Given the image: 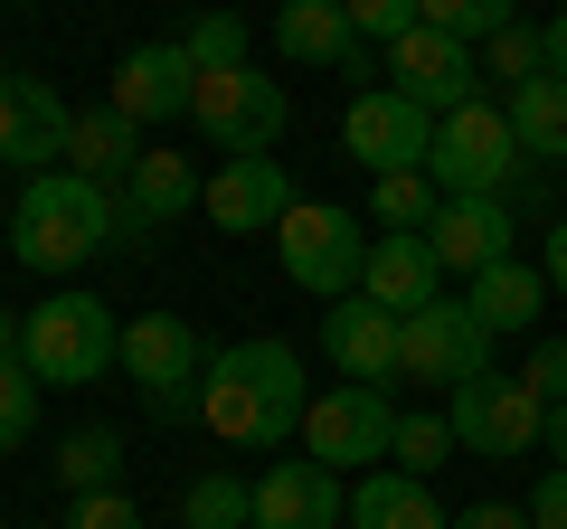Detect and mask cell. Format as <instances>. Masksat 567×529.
<instances>
[{
  "instance_id": "cell-1",
  "label": "cell",
  "mask_w": 567,
  "mask_h": 529,
  "mask_svg": "<svg viewBox=\"0 0 567 529\" xmlns=\"http://www.w3.org/2000/svg\"><path fill=\"white\" fill-rule=\"evenodd\" d=\"M303 407H312V387H303V350L293 341H237L208 360V387H199V416L218 445H284V435H303Z\"/></svg>"
},
{
  "instance_id": "cell-2",
  "label": "cell",
  "mask_w": 567,
  "mask_h": 529,
  "mask_svg": "<svg viewBox=\"0 0 567 529\" xmlns=\"http://www.w3.org/2000/svg\"><path fill=\"white\" fill-rule=\"evenodd\" d=\"M0 227H10V256L29 274H76L95 246H114V189L85 170H39Z\"/></svg>"
},
{
  "instance_id": "cell-3",
  "label": "cell",
  "mask_w": 567,
  "mask_h": 529,
  "mask_svg": "<svg viewBox=\"0 0 567 529\" xmlns=\"http://www.w3.org/2000/svg\"><path fill=\"white\" fill-rule=\"evenodd\" d=\"M20 360L39 369V387H95L104 369H123L114 303H95V293H48V303H29Z\"/></svg>"
},
{
  "instance_id": "cell-4",
  "label": "cell",
  "mask_w": 567,
  "mask_h": 529,
  "mask_svg": "<svg viewBox=\"0 0 567 529\" xmlns=\"http://www.w3.org/2000/svg\"><path fill=\"white\" fill-rule=\"evenodd\" d=\"M529 152H520V133H511V104H492V95H473L464 114H445L435 123V152H425V180L445 189V199H502L511 189V170H520Z\"/></svg>"
},
{
  "instance_id": "cell-5",
  "label": "cell",
  "mask_w": 567,
  "mask_h": 529,
  "mask_svg": "<svg viewBox=\"0 0 567 529\" xmlns=\"http://www.w3.org/2000/svg\"><path fill=\"white\" fill-rule=\"evenodd\" d=\"M369 227L350 218V208H331V199H293V218L275 227V256H284V274L303 293H322V303H350L360 293V274H369Z\"/></svg>"
},
{
  "instance_id": "cell-6",
  "label": "cell",
  "mask_w": 567,
  "mask_h": 529,
  "mask_svg": "<svg viewBox=\"0 0 567 529\" xmlns=\"http://www.w3.org/2000/svg\"><path fill=\"white\" fill-rule=\"evenodd\" d=\"M123 378H133V397L152 416H199V387H208V350L199 331L181 322V312H142V322H123Z\"/></svg>"
},
{
  "instance_id": "cell-7",
  "label": "cell",
  "mask_w": 567,
  "mask_h": 529,
  "mask_svg": "<svg viewBox=\"0 0 567 529\" xmlns=\"http://www.w3.org/2000/svg\"><path fill=\"white\" fill-rule=\"evenodd\" d=\"M284 85L256 76V58L246 66H199V95H189V123H199V143L227 152V162H246V152H275L284 133Z\"/></svg>"
},
{
  "instance_id": "cell-8",
  "label": "cell",
  "mask_w": 567,
  "mask_h": 529,
  "mask_svg": "<svg viewBox=\"0 0 567 529\" xmlns=\"http://www.w3.org/2000/svg\"><path fill=\"white\" fill-rule=\"evenodd\" d=\"M454 445L483 454V464H520V454H539V426L548 407L529 397V378H502V369H483V378L454 387V407H445Z\"/></svg>"
},
{
  "instance_id": "cell-9",
  "label": "cell",
  "mask_w": 567,
  "mask_h": 529,
  "mask_svg": "<svg viewBox=\"0 0 567 529\" xmlns=\"http://www.w3.org/2000/svg\"><path fill=\"white\" fill-rule=\"evenodd\" d=\"M388 445H398V407H388V387H369V378H341V387H322L303 407V454H322L331 473L388 464Z\"/></svg>"
},
{
  "instance_id": "cell-10",
  "label": "cell",
  "mask_w": 567,
  "mask_h": 529,
  "mask_svg": "<svg viewBox=\"0 0 567 529\" xmlns=\"http://www.w3.org/2000/svg\"><path fill=\"white\" fill-rule=\"evenodd\" d=\"M341 152L369 170V180H388V170H425V152H435V114L406 104L398 85H360L350 114H341Z\"/></svg>"
},
{
  "instance_id": "cell-11",
  "label": "cell",
  "mask_w": 567,
  "mask_h": 529,
  "mask_svg": "<svg viewBox=\"0 0 567 529\" xmlns=\"http://www.w3.org/2000/svg\"><path fill=\"white\" fill-rule=\"evenodd\" d=\"M492 369V331L473 322V303H435L425 312H406V331H398V378H425V387H464V378H483Z\"/></svg>"
},
{
  "instance_id": "cell-12",
  "label": "cell",
  "mask_w": 567,
  "mask_h": 529,
  "mask_svg": "<svg viewBox=\"0 0 567 529\" xmlns=\"http://www.w3.org/2000/svg\"><path fill=\"white\" fill-rule=\"evenodd\" d=\"M388 85L445 123V114H464V104L483 95V66H473V48H464V39H445V29H425V20H416L398 48H388Z\"/></svg>"
},
{
  "instance_id": "cell-13",
  "label": "cell",
  "mask_w": 567,
  "mask_h": 529,
  "mask_svg": "<svg viewBox=\"0 0 567 529\" xmlns=\"http://www.w3.org/2000/svg\"><path fill=\"white\" fill-rule=\"evenodd\" d=\"M189 95H199V58H189L181 39L123 48L114 85H104V104H114L123 123H189Z\"/></svg>"
},
{
  "instance_id": "cell-14",
  "label": "cell",
  "mask_w": 567,
  "mask_h": 529,
  "mask_svg": "<svg viewBox=\"0 0 567 529\" xmlns=\"http://www.w3.org/2000/svg\"><path fill=\"white\" fill-rule=\"evenodd\" d=\"M199 199H208V180L189 170V152H142V162L123 170V189H114V246H142L152 227L189 218Z\"/></svg>"
},
{
  "instance_id": "cell-15",
  "label": "cell",
  "mask_w": 567,
  "mask_h": 529,
  "mask_svg": "<svg viewBox=\"0 0 567 529\" xmlns=\"http://www.w3.org/2000/svg\"><path fill=\"white\" fill-rule=\"evenodd\" d=\"M66 133H76V114L58 104V85H48V76H10V66H0V162L39 180L48 162H66Z\"/></svg>"
},
{
  "instance_id": "cell-16",
  "label": "cell",
  "mask_w": 567,
  "mask_h": 529,
  "mask_svg": "<svg viewBox=\"0 0 567 529\" xmlns=\"http://www.w3.org/2000/svg\"><path fill=\"white\" fill-rule=\"evenodd\" d=\"M350 491L322 454H284V464L256 473V529H341Z\"/></svg>"
},
{
  "instance_id": "cell-17",
  "label": "cell",
  "mask_w": 567,
  "mask_h": 529,
  "mask_svg": "<svg viewBox=\"0 0 567 529\" xmlns=\"http://www.w3.org/2000/svg\"><path fill=\"white\" fill-rule=\"evenodd\" d=\"M208 227H227V237H275L284 218H293V180H284L275 152H246V162H218V180H208Z\"/></svg>"
},
{
  "instance_id": "cell-18",
  "label": "cell",
  "mask_w": 567,
  "mask_h": 529,
  "mask_svg": "<svg viewBox=\"0 0 567 529\" xmlns=\"http://www.w3.org/2000/svg\"><path fill=\"white\" fill-rule=\"evenodd\" d=\"M398 312L388 303H369V293H350V303H331L322 312V350H331V369H341V378H398Z\"/></svg>"
},
{
  "instance_id": "cell-19",
  "label": "cell",
  "mask_w": 567,
  "mask_h": 529,
  "mask_svg": "<svg viewBox=\"0 0 567 529\" xmlns=\"http://www.w3.org/2000/svg\"><path fill=\"white\" fill-rule=\"evenodd\" d=\"M435 264L445 274H483V264H511V199H445L435 227H425Z\"/></svg>"
},
{
  "instance_id": "cell-20",
  "label": "cell",
  "mask_w": 567,
  "mask_h": 529,
  "mask_svg": "<svg viewBox=\"0 0 567 529\" xmlns=\"http://www.w3.org/2000/svg\"><path fill=\"white\" fill-rule=\"evenodd\" d=\"M435 284H445V264H435V246H425V237H379V246H369L360 293H369V303H388L398 322L435 303Z\"/></svg>"
},
{
  "instance_id": "cell-21",
  "label": "cell",
  "mask_w": 567,
  "mask_h": 529,
  "mask_svg": "<svg viewBox=\"0 0 567 529\" xmlns=\"http://www.w3.org/2000/svg\"><path fill=\"white\" fill-rule=\"evenodd\" d=\"M275 48L293 66H360V29L341 0H284L275 10Z\"/></svg>"
},
{
  "instance_id": "cell-22",
  "label": "cell",
  "mask_w": 567,
  "mask_h": 529,
  "mask_svg": "<svg viewBox=\"0 0 567 529\" xmlns=\"http://www.w3.org/2000/svg\"><path fill=\"white\" fill-rule=\"evenodd\" d=\"M464 303H473V322L502 341V331H529V322L548 312V274H539V264H520V256H511V264H483Z\"/></svg>"
},
{
  "instance_id": "cell-23",
  "label": "cell",
  "mask_w": 567,
  "mask_h": 529,
  "mask_svg": "<svg viewBox=\"0 0 567 529\" xmlns=\"http://www.w3.org/2000/svg\"><path fill=\"white\" fill-rule=\"evenodd\" d=\"M350 529H454V520L435 510V491H425L416 473H369V483L350 491Z\"/></svg>"
},
{
  "instance_id": "cell-24",
  "label": "cell",
  "mask_w": 567,
  "mask_h": 529,
  "mask_svg": "<svg viewBox=\"0 0 567 529\" xmlns=\"http://www.w3.org/2000/svg\"><path fill=\"white\" fill-rule=\"evenodd\" d=\"M511 133L539 170H567V76H529L511 85Z\"/></svg>"
},
{
  "instance_id": "cell-25",
  "label": "cell",
  "mask_w": 567,
  "mask_h": 529,
  "mask_svg": "<svg viewBox=\"0 0 567 529\" xmlns=\"http://www.w3.org/2000/svg\"><path fill=\"white\" fill-rule=\"evenodd\" d=\"M133 162H142V123H123L114 104L76 114V133H66V170H85V180H104V189H114Z\"/></svg>"
},
{
  "instance_id": "cell-26",
  "label": "cell",
  "mask_w": 567,
  "mask_h": 529,
  "mask_svg": "<svg viewBox=\"0 0 567 529\" xmlns=\"http://www.w3.org/2000/svg\"><path fill=\"white\" fill-rule=\"evenodd\" d=\"M435 208H445V189L425 180V170H388V180H369V227H379V237H425Z\"/></svg>"
},
{
  "instance_id": "cell-27",
  "label": "cell",
  "mask_w": 567,
  "mask_h": 529,
  "mask_svg": "<svg viewBox=\"0 0 567 529\" xmlns=\"http://www.w3.org/2000/svg\"><path fill=\"white\" fill-rule=\"evenodd\" d=\"M114 473H123V435H114V426H85V435H66V445H58V483H66V501H85V491H114Z\"/></svg>"
},
{
  "instance_id": "cell-28",
  "label": "cell",
  "mask_w": 567,
  "mask_h": 529,
  "mask_svg": "<svg viewBox=\"0 0 567 529\" xmlns=\"http://www.w3.org/2000/svg\"><path fill=\"white\" fill-rule=\"evenodd\" d=\"M181 529H256V483L237 473H199L181 491Z\"/></svg>"
},
{
  "instance_id": "cell-29",
  "label": "cell",
  "mask_w": 567,
  "mask_h": 529,
  "mask_svg": "<svg viewBox=\"0 0 567 529\" xmlns=\"http://www.w3.org/2000/svg\"><path fill=\"white\" fill-rule=\"evenodd\" d=\"M29 426H39V369L10 350V360H0V454H20Z\"/></svg>"
},
{
  "instance_id": "cell-30",
  "label": "cell",
  "mask_w": 567,
  "mask_h": 529,
  "mask_svg": "<svg viewBox=\"0 0 567 529\" xmlns=\"http://www.w3.org/2000/svg\"><path fill=\"white\" fill-rule=\"evenodd\" d=\"M416 20L473 48V39H502V29H511V0H416Z\"/></svg>"
},
{
  "instance_id": "cell-31",
  "label": "cell",
  "mask_w": 567,
  "mask_h": 529,
  "mask_svg": "<svg viewBox=\"0 0 567 529\" xmlns=\"http://www.w3.org/2000/svg\"><path fill=\"white\" fill-rule=\"evenodd\" d=\"M388 454H398V473H416V483H425V473H435V464H454L464 445H454V426H445V416H398V445H388Z\"/></svg>"
},
{
  "instance_id": "cell-32",
  "label": "cell",
  "mask_w": 567,
  "mask_h": 529,
  "mask_svg": "<svg viewBox=\"0 0 567 529\" xmlns=\"http://www.w3.org/2000/svg\"><path fill=\"white\" fill-rule=\"evenodd\" d=\"M483 76H511V85L548 76V39H539V29H520V20H511L502 39H483Z\"/></svg>"
},
{
  "instance_id": "cell-33",
  "label": "cell",
  "mask_w": 567,
  "mask_h": 529,
  "mask_svg": "<svg viewBox=\"0 0 567 529\" xmlns=\"http://www.w3.org/2000/svg\"><path fill=\"white\" fill-rule=\"evenodd\" d=\"M181 48H189L199 66H246V20H227V10H199Z\"/></svg>"
},
{
  "instance_id": "cell-34",
  "label": "cell",
  "mask_w": 567,
  "mask_h": 529,
  "mask_svg": "<svg viewBox=\"0 0 567 529\" xmlns=\"http://www.w3.org/2000/svg\"><path fill=\"white\" fill-rule=\"evenodd\" d=\"M341 10H350V29L379 39V48H398L406 29H416V0H341Z\"/></svg>"
},
{
  "instance_id": "cell-35",
  "label": "cell",
  "mask_w": 567,
  "mask_h": 529,
  "mask_svg": "<svg viewBox=\"0 0 567 529\" xmlns=\"http://www.w3.org/2000/svg\"><path fill=\"white\" fill-rule=\"evenodd\" d=\"M520 378H529V397H539V407H567V341H539Z\"/></svg>"
},
{
  "instance_id": "cell-36",
  "label": "cell",
  "mask_w": 567,
  "mask_h": 529,
  "mask_svg": "<svg viewBox=\"0 0 567 529\" xmlns=\"http://www.w3.org/2000/svg\"><path fill=\"white\" fill-rule=\"evenodd\" d=\"M66 529H142V510L123 501V491H85V501L66 510Z\"/></svg>"
},
{
  "instance_id": "cell-37",
  "label": "cell",
  "mask_w": 567,
  "mask_h": 529,
  "mask_svg": "<svg viewBox=\"0 0 567 529\" xmlns=\"http://www.w3.org/2000/svg\"><path fill=\"white\" fill-rule=\"evenodd\" d=\"M529 529H567V473L558 464H548L539 491H529Z\"/></svg>"
},
{
  "instance_id": "cell-38",
  "label": "cell",
  "mask_w": 567,
  "mask_h": 529,
  "mask_svg": "<svg viewBox=\"0 0 567 529\" xmlns=\"http://www.w3.org/2000/svg\"><path fill=\"white\" fill-rule=\"evenodd\" d=\"M454 529H529V510H520V501H473Z\"/></svg>"
},
{
  "instance_id": "cell-39",
  "label": "cell",
  "mask_w": 567,
  "mask_h": 529,
  "mask_svg": "<svg viewBox=\"0 0 567 529\" xmlns=\"http://www.w3.org/2000/svg\"><path fill=\"white\" fill-rule=\"evenodd\" d=\"M539 274H548V293H567V218L548 227V264H539Z\"/></svg>"
},
{
  "instance_id": "cell-40",
  "label": "cell",
  "mask_w": 567,
  "mask_h": 529,
  "mask_svg": "<svg viewBox=\"0 0 567 529\" xmlns=\"http://www.w3.org/2000/svg\"><path fill=\"white\" fill-rule=\"evenodd\" d=\"M539 454L567 473V407H548V426H539Z\"/></svg>"
},
{
  "instance_id": "cell-41",
  "label": "cell",
  "mask_w": 567,
  "mask_h": 529,
  "mask_svg": "<svg viewBox=\"0 0 567 529\" xmlns=\"http://www.w3.org/2000/svg\"><path fill=\"white\" fill-rule=\"evenodd\" d=\"M539 39H548V76H567V10H558V20L539 29Z\"/></svg>"
},
{
  "instance_id": "cell-42",
  "label": "cell",
  "mask_w": 567,
  "mask_h": 529,
  "mask_svg": "<svg viewBox=\"0 0 567 529\" xmlns=\"http://www.w3.org/2000/svg\"><path fill=\"white\" fill-rule=\"evenodd\" d=\"M29 341V322H20V312H10V303H0V360H10V350H20Z\"/></svg>"
},
{
  "instance_id": "cell-43",
  "label": "cell",
  "mask_w": 567,
  "mask_h": 529,
  "mask_svg": "<svg viewBox=\"0 0 567 529\" xmlns=\"http://www.w3.org/2000/svg\"><path fill=\"white\" fill-rule=\"evenodd\" d=\"M10 529H39V520H10Z\"/></svg>"
},
{
  "instance_id": "cell-44",
  "label": "cell",
  "mask_w": 567,
  "mask_h": 529,
  "mask_svg": "<svg viewBox=\"0 0 567 529\" xmlns=\"http://www.w3.org/2000/svg\"><path fill=\"white\" fill-rule=\"evenodd\" d=\"M0 10H10V0H0Z\"/></svg>"
}]
</instances>
